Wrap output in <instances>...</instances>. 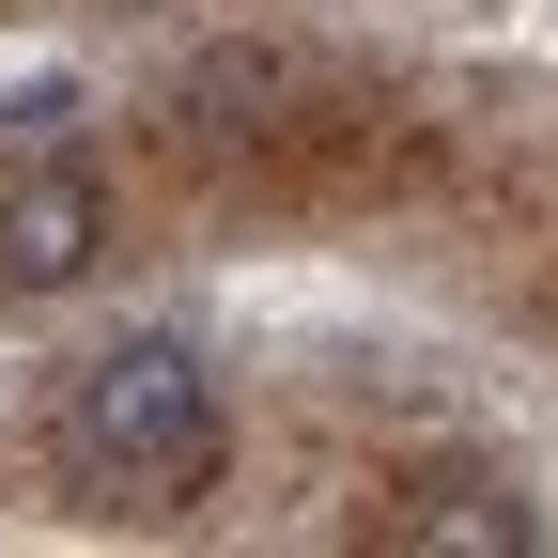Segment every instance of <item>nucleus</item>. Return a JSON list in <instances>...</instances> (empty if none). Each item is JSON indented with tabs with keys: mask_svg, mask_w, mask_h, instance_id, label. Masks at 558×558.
Masks as SVG:
<instances>
[{
	"mask_svg": "<svg viewBox=\"0 0 558 558\" xmlns=\"http://www.w3.org/2000/svg\"><path fill=\"white\" fill-rule=\"evenodd\" d=\"M47 450L109 512H186L202 481H218V373H202V341L124 326L109 357H78L62 403H47Z\"/></svg>",
	"mask_w": 558,
	"mask_h": 558,
	"instance_id": "f257e3e1",
	"label": "nucleus"
},
{
	"mask_svg": "<svg viewBox=\"0 0 558 558\" xmlns=\"http://www.w3.org/2000/svg\"><path fill=\"white\" fill-rule=\"evenodd\" d=\"M94 248H109L94 171H16V186H0V295H78Z\"/></svg>",
	"mask_w": 558,
	"mask_h": 558,
	"instance_id": "f03ea898",
	"label": "nucleus"
},
{
	"mask_svg": "<svg viewBox=\"0 0 558 558\" xmlns=\"http://www.w3.org/2000/svg\"><path fill=\"white\" fill-rule=\"evenodd\" d=\"M373 543H388V558H527L543 512L512 497V481H418V497H403Z\"/></svg>",
	"mask_w": 558,
	"mask_h": 558,
	"instance_id": "7ed1b4c3",
	"label": "nucleus"
},
{
	"mask_svg": "<svg viewBox=\"0 0 558 558\" xmlns=\"http://www.w3.org/2000/svg\"><path fill=\"white\" fill-rule=\"evenodd\" d=\"M186 109H202V124H264V109H295V62L233 47V62H202V78H186Z\"/></svg>",
	"mask_w": 558,
	"mask_h": 558,
	"instance_id": "20e7f679",
	"label": "nucleus"
}]
</instances>
